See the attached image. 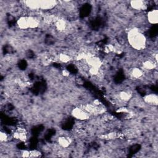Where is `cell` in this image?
Returning <instances> with one entry per match:
<instances>
[{"mask_svg": "<svg viewBox=\"0 0 158 158\" xmlns=\"http://www.w3.org/2000/svg\"><path fill=\"white\" fill-rule=\"evenodd\" d=\"M143 75V72L142 70L139 68L135 67L132 71V75L135 79H140Z\"/></svg>", "mask_w": 158, "mask_h": 158, "instance_id": "2e32d148", "label": "cell"}, {"mask_svg": "<svg viewBox=\"0 0 158 158\" xmlns=\"http://www.w3.org/2000/svg\"><path fill=\"white\" fill-rule=\"evenodd\" d=\"M0 140H1L2 142L6 141L8 140V135L6 133L2 132L0 133Z\"/></svg>", "mask_w": 158, "mask_h": 158, "instance_id": "d6986e66", "label": "cell"}, {"mask_svg": "<svg viewBox=\"0 0 158 158\" xmlns=\"http://www.w3.org/2000/svg\"><path fill=\"white\" fill-rule=\"evenodd\" d=\"M99 68H96V67H91L89 70V73L93 75H98L99 74Z\"/></svg>", "mask_w": 158, "mask_h": 158, "instance_id": "ac0fdd59", "label": "cell"}, {"mask_svg": "<svg viewBox=\"0 0 158 158\" xmlns=\"http://www.w3.org/2000/svg\"><path fill=\"white\" fill-rule=\"evenodd\" d=\"M131 7L135 10H142L145 8L144 2L141 0H135V1L130 2Z\"/></svg>", "mask_w": 158, "mask_h": 158, "instance_id": "9c48e42d", "label": "cell"}, {"mask_svg": "<svg viewBox=\"0 0 158 158\" xmlns=\"http://www.w3.org/2000/svg\"><path fill=\"white\" fill-rule=\"evenodd\" d=\"M41 153L37 151H30V157H40Z\"/></svg>", "mask_w": 158, "mask_h": 158, "instance_id": "ffe728a7", "label": "cell"}, {"mask_svg": "<svg viewBox=\"0 0 158 158\" xmlns=\"http://www.w3.org/2000/svg\"><path fill=\"white\" fill-rule=\"evenodd\" d=\"M87 63L91 67H96V68H100L102 65V62L99 59V58L93 56L92 55H87V56L85 59Z\"/></svg>", "mask_w": 158, "mask_h": 158, "instance_id": "3957f363", "label": "cell"}, {"mask_svg": "<svg viewBox=\"0 0 158 158\" xmlns=\"http://www.w3.org/2000/svg\"><path fill=\"white\" fill-rule=\"evenodd\" d=\"M17 24L19 29L22 30H26L29 29L28 24L27 17H21L20 18L17 22Z\"/></svg>", "mask_w": 158, "mask_h": 158, "instance_id": "30bf717a", "label": "cell"}, {"mask_svg": "<svg viewBox=\"0 0 158 158\" xmlns=\"http://www.w3.org/2000/svg\"><path fill=\"white\" fill-rule=\"evenodd\" d=\"M25 4L30 10H37L40 9V1L37 0H30L25 2Z\"/></svg>", "mask_w": 158, "mask_h": 158, "instance_id": "ba28073f", "label": "cell"}, {"mask_svg": "<svg viewBox=\"0 0 158 158\" xmlns=\"http://www.w3.org/2000/svg\"><path fill=\"white\" fill-rule=\"evenodd\" d=\"M22 156L24 157H30V151H24L22 152Z\"/></svg>", "mask_w": 158, "mask_h": 158, "instance_id": "44dd1931", "label": "cell"}, {"mask_svg": "<svg viewBox=\"0 0 158 158\" xmlns=\"http://www.w3.org/2000/svg\"><path fill=\"white\" fill-rule=\"evenodd\" d=\"M156 64L152 61H145L143 63V66L145 69L147 70H152L155 69Z\"/></svg>", "mask_w": 158, "mask_h": 158, "instance_id": "9a60e30c", "label": "cell"}, {"mask_svg": "<svg viewBox=\"0 0 158 158\" xmlns=\"http://www.w3.org/2000/svg\"><path fill=\"white\" fill-rule=\"evenodd\" d=\"M63 74L64 76H69V72L67 70L63 71Z\"/></svg>", "mask_w": 158, "mask_h": 158, "instance_id": "603a6c76", "label": "cell"}, {"mask_svg": "<svg viewBox=\"0 0 158 158\" xmlns=\"http://www.w3.org/2000/svg\"><path fill=\"white\" fill-rule=\"evenodd\" d=\"M119 98L124 101H128L132 98V94L130 92L126 91H121L119 94Z\"/></svg>", "mask_w": 158, "mask_h": 158, "instance_id": "5bb4252c", "label": "cell"}, {"mask_svg": "<svg viewBox=\"0 0 158 158\" xmlns=\"http://www.w3.org/2000/svg\"><path fill=\"white\" fill-rule=\"evenodd\" d=\"M57 2L53 0H43L40 1V10H50L57 5Z\"/></svg>", "mask_w": 158, "mask_h": 158, "instance_id": "277c9868", "label": "cell"}, {"mask_svg": "<svg viewBox=\"0 0 158 158\" xmlns=\"http://www.w3.org/2000/svg\"><path fill=\"white\" fill-rule=\"evenodd\" d=\"M59 60L60 61H61L62 63H66L71 61V57L66 54L62 53V54L59 55Z\"/></svg>", "mask_w": 158, "mask_h": 158, "instance_id": "e0dca14e", "label": "cell"}, {"mask_svg": "<svg viewBox=\"0 0 158 158\" xmlns=\"http://www.w3.org/2000/svg\"><path fill=\"white\" fill-rule=\"evenodd\" d=\"M127 39L130 45L136 50H143L146 44L145 36L136 28H133L128 31Z\"/></svg>", "mask_w": 158, "mask_h": 158, "instance_id": "6da1fadb", "label": "cell"}, {"mask_svg": "<svg viewBox=\"0 0 158 158\" xmlns=\"http://www.w3.org/2000/svg\"><path fill=\"white\" fill-rule=\"evenodd\" d=\"M14 137L21 141H26L27 138V133L24 128H19L14 133Z\"/></svg>", "mask_w": 158, "mask_h": 158, "instance_id": "52a82bcc", "label": "cell"}, {"mask_svg": "<svg viewBox=\"0 0 158 158\" xmlns=\"http://www.w3.org/2000/svg\"><path fill=\"white\" fill-rule=\"evenodd\" d=\"M72 140L69 137L61 136L58 138V143L59 145L63 148H67L71 144Z\"/></svg>", "mask_w": 158, "mask_h": 158, "instance_id": "7c38bea8", "label": "cell"}, {"mask_svg": "<svg viewBox=\"0 0 158 158\" xmlns=\"http://www.w3.org/2000/svg\"><path fill=\"white\" fill-rule=\"evenodd\" d=\"M55 25L57 29V30L60 32L64 31L67 28V22L66 21L62 19H58V20L55 23Z\"/></svg>", "mask_w": 158, "mask_h": 158, "instance_id": "8fae6325", "label": "cell"}, {"mask_svg": "<svg viewBox=\"0 0 158 158\" xmlns=\"http://www.w3.org/2000/svg\"><path fill=\"white\" fill-rule=\"evenodd\" d=\"M147 19L151 24H157L158 22V11L157 10H153L148 12L147 14Z\"/></svg>", "mask_w": 158, "mask_h": 158, "instance_id": "5b68a950", "label": "cell"}, {"mask_svg": "<svg viewBox=\"0 0 158 158\" xmlns=\"http://www.w3.org/2000/svg\"><path fill=\"white\" fill-rule=\"evenodd\" d=\"M143 99L147 104H152L153 106H157L158 103V97L155 94L147 95L144 97Z\"/></svg>", "mask_w": 158, "mask_h": 158, "instance_id": "8992f818", "label": "cell"}, {"mask_svg": "<svg viewBox=\"0 0 158 158\" xmlns=\"http://www.w3.org/2000/svg\"><path fill=\"white\" fill-rule=\"evenodd\" d=\"M72 115L74 117L80 120H85L90 117V114L82 107H76L72 111Z\"/></svg>", "mask_w": 158, "mask_h": 158, "instance_id": "7a4b0ae2", "label": "cell"}, {"mask_svg": "<svg viewBox=\"0 0 158 158\" xmlns=\"http://www.w3.org/2000/svg\"><path fill=\"white\" fill-rule=\"evenodd\" d=\"M117 112H128V111L126 108L122 107V108L119 109L117 110Z\"/></svg>", "mask_w": 158, "mask_h": 158, "instance_id": "7402d4cb", "label": "cell"}, {"mask_svg": "<svg viewBox=\"0 0 158 158\" xmlns=\"http://www.w3.org/2000/svg\"><path fill=\"white\" fill-rule=\"evenodd\" d=\"M28 19V24L29 29H35L38 27L40 25V21L39 20L34 17H27Z\"/></svg>", "mask_w": 158, "mask_h": 158, "instance_id": "4fadbf2b", "label": "cell"}]
</instances>
